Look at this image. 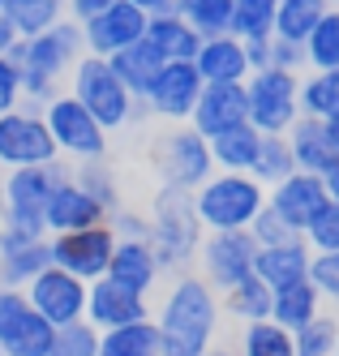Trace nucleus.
I'll return each mask as SVG.
<instances>
[{
    "instance_id": "nucleus-27",
    "label": "nucleus",
    "mask_w": 339,
    "mask_h": 356,
    "mask_svg": "<svg viewBox=\"0 0 339 356\" xmlns=\"http://www.w3.org/2000/svg\"><path fill=\"white\" fill-rule=\"evenodd\" d=\"M146 39L159 47L164 60H194V56H198V43H202V35H198L176 9L150 13V17H146Z\"/></svg>"
},
{
    "instance_id": "nucleus-30",
    "label": "nucleus",
    "mask_w": 339,
    "mask_h": 356,
    "mask_svg": "<svg viewBox=\"0 0 339 356\" xmlns=\"http://www.w3.org/2000/svg\"><path fill=\"white\" fill-rule=\"evenodd\" d=\"M258 146H262V134H258L249 120H241V124H232V129L211 138V159L223 172H249L253 159H258Z\"/></svg>"
},
{
    "instance_id": "nucleus-52",
    "label": "nucleus",
    "mask_w": 339,
    "mask_h": 356,
    "mask_svg": "<svg viewBox=\"0 0 339 356\" xmlns=\"http://www.w3.org/2000/svg\"><path fill=\"white\" fill-rule=\"evenodd\" d=\"M17 39H22V35H17V26H13L5 13H0V56H9V47H13Z\"/></svg>"
},
{
    "instance_id": "nucleus-55",
    "label": "nucleus",
    "mask_w": 339,
    "mask_h": 356,
    "mask_svg": "<svg viewBox=\"0 0 339 356\" xmlns=\"http://www.w3.org/2000/svg\"><path fill=\"white\" fill-rule=\"evenodd\" d=\"M326 134H331V142H335V150H339V112L326 116Z\"/></svg>"
},
{
    "instance_id": "nucleus-18",
    "label": "nucleus",
    "mask_w": 339,
    "mask_h": 356,
    "mask_svg": "<svg viewBox=\"0 0 339 356\" xmlns=\"http://www.w3.org/2000/svg\"><path fill=\"white\" fill-rule=\"evenodd\" d=\"M249 120V95H245V82H206L198 104L189 112V124L202 134V138H215L232 124Z\"/></svg>"
},
{
    "instance_id": "nucleus-26",
    "label": "nucleus",
    "mask_w": 339,
    "mask_h": 356,
    "mask_svg": "<svg viewBox=\"0 0 339 356\" xmlns=\"http://www.w3.org/2000/svg\"><path fill=\"white\" fill-rule=\"evenodd\" d=\"M108 65L116 69V78L129 86V95H134V99H146V90H150V82H155V73L164 69V56H159V47H155V43L142 35L138 43H129V47H120V52H112Z\"/></svg>"
},
{
    "instance_id": "nucleus-23",
    "label": "nucleus",
    "mask_w": 339,
    "mask_h": 356,
    "mask_svg": "<svg viewBox=\"0 0 339 356\" xmlns=\"http://www.w3.org/2000/svg\"><path fill=\"white\" fill-rule=\"evenodd\" d=\"M309 262H314V249L305 245V236H292L279 245H258L253 275H262L271 288H288V284L309 279Z\"/></svg>"
},
{
    "instance_id": "nucleus-1",
    "label": "nucleus",
    "mask_w": 339,
    "mask_h": 356,
    "mask_svg": "<svg viewBox=\"0 0 339 356\" xmlns=\"http://www.w3.org/2000/svg\"><path fill=\"white\" fill-rule=\"evenodd\" d=\"M155 322H159V343H164L159 356H206L215 348L219 330V292L202 275L180 270Z\"/></svg>"
},
{
    "instance_id": "nucleus-34",
    "label": "nucleus",
    "mask_w": 339,
    "mask_h": 356,
    "mask_svg": "<svg viewBox=\"0 0 339 356\" xmlns=\"http://www.w3.org/2000/svg\"><path fill=\"white\" fill-rule=\"evenodd\" d=\"M339 112V69H309L301 78V116H335Z\"/></svg>"
},
{
    "instance_id": "nucleus-28",
    "label": "nucleus",
    "mask_w": 339,
    "mask_h": 356,
    "mask_svg": "<svg viewBox=\"0 0 339 356\" xmlns=\"http://www.w3.org/2000/svg\"><path fill=\"white\" fill-rule=\"evenodd\" d=\"M159 322L150 318H138V322H125V326H112L99 335V356H159Z\"/></svg>"
},
{
    "instance_id": "nucleus-2",
    "label": "nucleus",
    "mask_w": 339,
    "mask_h": 356,
    "mask_svg": "<svg viewBox=\"0 0 339 356\" xmlns=\"http://www.w3.org/2000/svg\"><path fill=\"white\" fill-rule=\"evenodd\" d=\"M86 56V43H82V22L61 17L56 26H47L39 35H26L9 47V60L22 73V104H35L43 108L52 95L65 90L69 69Z\"/></svg>"
},
{
    "instance_id": "nucleus-37",
    "label": "nucleus",
    "mask_w": 339,
    "mask_h": 356,
    "mask_svg": "<svg viewBox=\"0 0 339 356\" xmlns=\"http://www.w3.org/2000/svg\"><path fill=\"white\" fill-rule=\"evenodd\" d=\"M279 0H232V35L237 39H271Z\"/></svg>"
},
{
    "instance_id": "nucleus-14",
    "label": "nucleus",
    "mask_w": 339,
    "mask_h": 356,
    "mask_svg": "<svg viewBox=\"0 0 339 356\" xmlns=\"http://www.w3.org/2000/svg\"><path fill=\"white\" fill-rule=\"evenodd\" d=\"M202 73L194 60H164V69L155 73V82L146 90V112L150 116H159L168 124H180V120H189L194 104H198V95H202Z\"/></svg>"
},
{
    "instance_id": "nucleus-47",
    "label": "nucleus",
    "mask_w": 339,
    "mask_h": 356,
    "mask_svg": "<svg viewBox=\"0 0 339 356\" xmlns=\"http://www.w3.org/2000/svg\"><path fill=\"white\" fill-rule=\"evenodd\" d=\"M267 65H275V69H292V73H305L309 65H305V43H297V39H283V35H271V60Z\"/></svg>"
},
{
    "instance_id": "nucleus-3",
    "label": "nucleus",
    "mask_w": 339,
    "mask_h": 356,
    "mask_svg": "<svg viewBox=\"0 0 339 356\" xmlns=\"http://www.w3.org/2000/svg\"><path fill=\"white\" fill-rule=\"evenodd\" d=\"M150 249L159 258L164 270H189L198 262V249H202V236L206 227L198 219V207H194V189H172V185H159V193L150 197Z\"/></svg>"
},
{
    "instance_id": "nucleus-4",
    "label": "nucleus",
    "mask_w": 339,
    "mask_h": 356,
    "mask_svg": "<svg viewBox=\"0 0 339 356\" xmlns=\"http://www.w3.org/2000/svg\"><path fill=\"white\" fill-rule=\"evenodd\" d=\"M65 90H69L108 134L129 129V124H138L142 116H150L142 99H134V95H129V86L116 78V69L108 65V56H90V52H86L82 60L69 69V86H65Z\"/></svg>"
},
{
    "instance_id": "nucleus-21",
    "label": "nucleus",
    "mask_w": 339,
    "mask_h": 356,
    "mask_svg": "<svg viewBox=\"0 0 339 356\" xmlns=\"http://www.w3.org/2000/svg\"><path fill=\"white\" fill-rule=\"evenodd\" d=\"M159 258H155V249L146 236H129V241H116L112 249V262H108V279H116V284H125L129 292H142L150 296V288L159 284Z\"/></svg>"
},
{
    "instance_id": "nucleus-45",
    "label": "nucleus",
    "mask_w": 339,
    "mask_h": 356,
    "mask_svg": "<svg viewBox=\"0 0 339 356\" xmlns=\"http://www.w3.org/2000/svg\"><path fill=\"white\" fill-rule=\"evenodd\" d=\"M249 232H253V241H258V245H279V241H292V236H301L297 227H292L288 219H283V215H279V211L271 207V202H267V207L253 215Z\"/></svg>"
},
{
    "instance_id": "nucleus-19",
    "label": "nucleus",
    "mask_w": 339,
    "mask_h": 356,
    "mask_svg": "<svg viewBox=\"0 0 339 356\" xmlns=\"http://www.w3.org/2000/svg\"><path fill=\"white\" fill-rule=\"evenodd\" d=\"M138 318H150V305L142 292H129L116 279H95L86 288V322H95L99 330H112V326H125V322H138Z\"/></svg>"
},
{
    "instance_id": "nucleus-5",
    "label": "nucleus",
    "mask_w": 339,
    "mask_h": 356,
    "mask_svg": "<svg viewBox=\"0 0 339 356\" xmlns=\"http://www.w3.org/2000/svg\"><path fill=\"white\" fill-rule=\"evenodd\" d=\"M194 207L206 232H223V227H249L253 215L267 207V185L253 172H223L215 168L206 181L194 189Z\"/></svg>"
},
{
    "instance_id": "nucleus-10",
    "label": "nucleus",
    "mask_w": 339,
    "mask_h": 356,
    "mask_svg": "<svg viewBox=\"0 0 339 356\" xmlns=\"http://www.w3.org/2000/svg\"><path fill=\"white\" fill-rule=\"evenodd\" d=\"M56 142L47 134L43 108L35 104H17L9 112H0V168H35V163H52Z\"/></svg>"
},
{
    "instance_id": "nucleus-32",
    "label": "nucleus",
    "mask_w": 339,
    "mask_h": 356,
    "mask_svg": "<svg viewBox=\"0 0 339 356\" xmlns=\"http://www.w3.org/2000/svg\"><path fill=\"white\" fill-rule=\"evenodd\" d=\"M241 356H297V335L288 326H279L275 318L245 322L241 330Z\"/></svg>"
},
{
    "instance_id": "nucleus-6",
    "label": "nucleus",
    "mask_w": 339,
    "mask_h": 356,
    "mask_svg": "<svg viewBox=\"0 0 339 356\" xmlns=\"http://www.w3.org/2000/svg\"><path fill=\"white\" fill-rule=\"evenodd\" d=\"M150 168L159 176V185H172V189H198L206 176L215 172V159H211V138H202L189 120L172 124L155 138L150 146Z\"/></svg>"
},
{
    "instance_id": "nucleus-43",
    "label": "nucleus",
    "mask_w": 339,
    "mask_h": 356,
    "mask_svg": "<svg viewBox=\"0 0 339 356\" xmlns=\"http://www.w3.org/2000/svg\"><path fill=\"white\" fill-rule=\"evenodd\" d=\"M292 335H297V356H335V335H339V322L318 314L309 326L292 330Z\"/></svg>"
},
{
    "instance_id": "nucleus-9",
    "label": "nucleus",
    "mask_w": 339,
    "mask_h": 356,
    "mask_svg": "<svg viewBox=\"0 0 339 356\" xmlns=\"http://www.w3.org/2000/svg\"><path fill=\"white\" fill-rule=\"evenodd\" d=\"M43 120H47V134L52 142H56V155L77 163V159H99V155H108V129L77 104V99L69 90L61 95H52L47 104H43Z\"/></svg>"
},
{
    "instance_id": "nucleus-38",
    "label": "nucleus",
    "mask_w": 339,
    "mask_h": 356,
    "mask_svg": "<svg viewBox=\"0 0 339 356\" xmlns=\"http://www.w3.org/2000/svg\"><path fill=\"white\" fill-rule=\"evenodd\" d=\"M267 189L275 181H283L288 172H297V159H292V146H288V134H262V146H258V159L249 168Z\"/></svg>"
},
{
    "instance_id": "nucleus-13",
    "label": "nucleus",
    "mask_w": 339,
    "mask_h": 356,
    "mask_svg": "<svg viewBox=\"0 0 339 356\" xmlns=\"http://www.w3.org/2000/svg\"><path fill=\"white\" fill-rule=\"evenodd\" d=\"M86 279L69 275L65 266H43L31 284H26V300L39 318H47L52 326H65V322H77L86 318Z\"/></svg>"
},
{
    "instance_id": "nucleus-49",
    "label": "nucleus",
    "mask_w": 339,
    "mask_h": 356,
    "mask_svg": "<svg viewBox=\"0 0 339 356\" xmlns=\"http://www.w3.org/2000/svg\"><path fill=\"white\" fill-rule=\"evenodd\" d=\"M22 104V73L9 56H0V112H9Z\"/></svg>"
},
{
    "instance_id": "nucleus-16",
    "label": "nucleus",
    "mask_w": 339,
    "mask_h": 356,
    "mask_svg": "<svg viewBox=\"0 0 339 356\" xmlns=\"http://www.w3.org/2000/svg\"><path fill=\"white\" fill-rule=\"evenodd\" d=\"M43 266H52L47 232H26V227L0 223V284L26 288Z\"/></svg>"
},
{
    "instance_id": "nucleus-36",
    "label": "nucleus",
    "mask_w": 339,
    "mask_h": 356,
    "mask_svg": "<svg viewBox=\"0 0 339 356\" xmlns=\"http://www.w3.org/2000/svg\"><path fill=\"white\" fill-rule=\"evenodd\" d=\"M331 9V0H279L275 9V35L305 43V35L318 26V17Z\"/></svg>"
},
{
    "instance_id": "nucleus-31",
    "label": "nucleus",
    "mask_w": 339,
    "mask_h": 356,
    "mask_svg": "<svg viewBox=\"0 0 339 356\" xmlns=\"http://www.w3.org/2000/svg\"><path fill=\"white\" fill-rule=\"evenodd\" d=\"M69 176L77 185H82L86 193H95L103 207H108V215L116 211V207H125V189H120V176L112 172V163H108V155H99V159H77V163H69Z\"/></svg>"
},
{
    "instance_id": "nucleus-48",
    "label": "nucleus",
    "mask_w": 339,
    "mask_h": 356,
    "mask_svg": "<svg viewBox=\"0 0 339 356\" xmlns=\"http://www.w3.org/2000/svg\"><path fill=\"white\" fill-rule=\"evenodd\" d=\"M108 223H112V232H116L120 241H129V236H146V232H150L146 211H129V207H116V211L108 215Z\"/></svg>"
},
{
    "instance_id": "nucleus-39",
    "label": "nucleus",
    "mask_w": 339,
    "mask_h": 356,
    "mask_svg": "<svg viewBox=\"0 0 339 356\" xmlns=\"http://www.w3.org/2000/svg\"><path fill=\"white\" fill-rule=\"evenodd\" d=\"M176 13L185 17L202 39L232 31V0H176Z\"/></svg>"
},
{
    "instance_id": "nucleus-50",
    "label": "nucleus",
    "mask_w": 339,
    "mask_h": 356,
    "mask_svg": "<svg viewBox=\"0 0 339 356\" xmlns=\"http://www.w3.org/2000/svg\"><path fill=\"white\" fill-rule=\"evenodd\" d=\"M108 5H116V0H65V13H69L73 22H86V17L103 13Z\"/></svg>"
},
{
    "instance_id": "nucleus-44",
    "label": "nucleus",
    "mask_w": 339,
    "mask_h": 356,
    "mask_svg": "<svg viewBox=\"0 0 339 356\" xmlns=\"http://www.w3.org/2000/svg\"><path fill=\"white\" fill-rule=\"evenodd\" d=\"M31 314H35V309H31V300H26V288L0 284V343H5Z\"/></svg>"
},
{
    "instance_id": "nucleus-35",
    "label": "nucleus",
    "mask_w": 339,
    "mask_h": 356,
    "mask_svg": "<svg viewBox=\"0 0 339 356\" xmlns=\"http://www.w3.org/2000/svg\"><path fill=\"white\" fill-rule=\"evenodd\" d=\"M305 65L309 69H339V5H331L318 26L305 35Z\"/></svg>"
},
{
    "instance_id": "nucleus-58",
    "label": "nucleus",
    "mask_w": 339,
    "mask_h": 356,
    "mask_svg": "<svg viewBox=\"0 0 339 356\" xmlns=\"http://www.w3.org/2000/svg\"><path fill=\"white\" fill-rule=\"evenodd\" d=\"M331 5H339V0H331Z\"/></svg>"
},
{
    "instance_id": "nucleus-20",
    "label": "nucleus",
    "mask_w": 339,
    "mask_h": 356,
    "mask_svg": "<svg viewBox=\"0 0 339 356\" xmlns=\"http://www.w3.org/2000/svg\"><path fill=\"white\" fill-rule=\"evenodd\" d=\"M267 202L297 227V232H305V223L314 219V211L326 202V185H322V176L297 168V172H288L283 181H275L267 189Z\"/></svg>"
},
{
    "instance_id": "nucleus-33",
    "label": "nucleus",
    "mask_w": 339,
    "mask_h": 356,
    "mask_svg": "<svg viewBox=\"0 0 339 356\" xmlns=\"http://www.w3.org/2000/svg\"><path fill=\"white\" fill-rule=\"evenodd\" d=\"M0 13H5L13 26H17L22 39H26V35H39V31H47V26H56L61 17H69V13H65V0H5V5H0Z\"/></svg>"
},
{
    "instance_id": "nucleus-11",
    "label": "nucleus",
    "mask_w": 339,
    "mask_h": 356,
    "mask_svg": "<svg viewBox=\"0 0 339 356\" xmlns=\"http://www.w3.org/2000/svg\"><path fill=\"white\" fill-rule=\"evenodd\" d=\"M116 241H120V236L112 232L108 219H103V223H90V227H77V232H56V236H47L52 262L65 266V270L77 275V279H86V284H95V279L108 275V262H112Z\"/></svg>"
},
{
    "instance_id": "nucleus-12",
    "label": "nucleus",
    "mask_w": 339,
    "mask_h": 356,
    "mask_svg": "<svg viewBox=\"0 0 339 356\" xmlns=\"http://www.w3.org/2000/svg\"><path fill=\"white\" fill-rule=\"evenodd\" d=\"M258 258V241L249 227H223V232H206L202 249H198V275L211 284L215 292H223L228 284H237L241 275L253 270Z\"/></svg>"
},
{
    "instance_id": "nucleus-8",
    "label": "nucleus",
    "mask_w": 339,
    "mask_h": 356,
    "mask_svg": "<svg viewBox=\"0 0 339 356\" xmlns=\"http://www.w3.org/2000/svg\"><path fill=\"white\" fill-rule=\"evenodd\" d=\"M249 95V124L258 134H288L301 116V73L292 69H253L245 78Z\"/></svg>"
},
{
    "instance_id": "nucleus-46",
    "label": "nucleus",
    "mask_w": 339,
    "mask_h": 356,
    "mask_svg": "<svg viewBox=\"0 0 339 356\" xmlns=\"http://www.w3.org/2000/svg\"><path fill=\"white\" fill-rule=\"evenodd\" d=\"M309 279H314V288L322 292V300L339 305V249L335 253H314V262H309Z\"/></svg>"
},
{
    "instance_id": "nucleus-41",
    "label": "nucleus",
    "mask_w": 339,
    "mask_h": 356,
    "mask_svg": "<svg viewBox=\"0 0 339 356\" xmlns=\"http://www.w3.org/2000/svg\"><path fill=\"white\" fill-rule=\"evenodd\" d=\"M99 335L103 330L86 318L56 326V339H52V356H99Z\"/></svg>"
},
{
    "instance_id": "nucleus-22",
    "label": "nucleus",
    "mask_w": 339,
    "mask_h": 356,
    "mask_svg": "<svg viewBox=\"0 0 339 356\" xmlns=\"http://www.w3.org/2000/svg\"><path fill=\"white\" fill-rule=\"evenodd\" d=\"M202 82H245L253 65H249V52H245V39L237 35H211L198 43V56H194Z\"/></svg>"
},
{
    "instance_id": "nucleus-29",
    "label": "nucleus",
    "mask_w": 339,
    "mask_h": 356,
    "mask_svg": "<svg viewBox=\"0 0 339 356\" xmlns=\"http://www.w3.org/2000/svg\"><path fill=\"white\" fill-rule=\"evenodd\" d=\"M322 314V292L314 288V279H301V284H288V288H275V300H271V318L288 330H301Z\"/></svg>"
},
{
    "instance_id": "nucleus-42",
    "label": "nucleus",
    "mask_w": 339,
    "mask_h": 356,
    "mask_svg": "<svg viewBox=\"0 0 339 356\" xmlns=\"http://www.w3.org/2000/svg\"><path fill=\"white\" fill-rule=\"evenodd\" d=\"M305 245L314 249V253H335L339 249V202H322V207L314 211V219L305 223Z\"/></svg>"
},
{
    "instance_id": "nucleus-56",
    "label": "nucleus",
    "mask_w": 339,
    "mask_h": 356,
    "mask_svg": "<svg viewBox=\"0 0 339 356\" xmlns=\"http://www.w3.org/2000/svg\"><path fill=\"white\" fill-rule=\"evenodd\" d=\"M206 356H241V352H232V348H211Z\"/></svg>"
},
{
    "instance_id": "nucleus-25",
    "label": "nucleus",
    "mask_w": 339,
    "mask_h": 356,
    "mask_svg": "<svg viewBox=\"0 0 339 356\" xmlns=\"http://www.w3.org/2000/svg\"><path fill=\"white\" fill-rule=\"evenodd\" d=\"M271 300H275V288L267 284L262 275H241L237 284H228L219 292V314L237 318L241 326L245 322H258V318H271Z\"/></svg>"
},
{
    "instance_id": "nucleus-53",
    "label": "nucleus",
    "mask_w": 339,
    "mask_h": 356,
    "mask_svg": "<svg viewBox=\"0 0 339 356\" xmlns=\"http://www.w3.org/2000/svg\"><path fill=\"white\" fill-rule=\"evenodd\" d=\"M129 5H138L142 13H164V9H176V0H129Z\"/></svg>"
},
{
    "instance_id": "nucleus-15",
    "label": "nucleus",
    "mask_w": 339,
    "mask_h": 356,
    "mask_svg": "<svg viewBox=\"0 0 339 356\" xmlns=\"http://www.w3.org/2000/svg\"><path fill=\"white\" fill-rule=\"evenodd\" d=\"M146 17L138 5H129V0H116V5H108L103 13L86 17L82 22V43H86V52L90 56H112L120 52V47L129 43H138L146 35Z\"/></svg>"
},
{
    "instance_id": "nucleus-7",
    "label": "nucleus",
    "mask_w": 339,
    "mask_h": 356,
    "mask_svg": "<svg viewBox=\"0 0 339 356\" xmlns=\"http://www.w3.org/2000/svg\"><path fill=\"white\" fill-rule=\"evenodd\" d=\"M61 176H69V159H52L35 168H9L0 181V223L43 232V207Z\"/></svg>"
},
{
    "instance_id": "nucleus-40",
    "label": "nucleus",
    "mask_w": 339,
    "mask_h": 356,
    "mask_svg": "<svg viewBox=\"0 0 339 356\" xmlns=\"http://www.w3.org/2000/svg\"><path fill=\"white\" fill-rule=\"evenodd\" d=\"M52 339H56V326L39 314H31L5 343H0V356H52Z\"/></svg>"
},
{
    "instance_id": "nucleus-57",
    "label": "nucleus",
    "mask_w": 339,
    "mask_h": 356,
    "mask_svg": "<svg viewBox=\"0 0 339 356\" xmlns=\"http://www.w3.org/2000/svg\"><path fill=\"white\" fill-rule=\"evenodd\" d=\"M335 356H339V335H335Z\"/></svg>"
},
{
    "instance_id": "nucleus-17",
    "label": "nucleus",
    "mask_w": 339,
    "mask_h": 356,
    "mask_svg": "<svg viewBox=\"0 0 339 356\" xmlns=\"http://www.w3.org/2000/svg\"><path fill=\"white\" fill-rule=\"evenodd\" d=\"M108 219V207L86 193L73 176H61L56 189L47 193V207H43V232L56 236V232H77V227H90Z\"/></svg>"
},
{
    "instance_id": "nucleus-24",
    "label": "nucleus",
    "mask_w": 339,
    "mask_h": 356,
    "mask_svg": "<svg viewBox=\"0 0 339 356\" xmlns=\"http://www.w3.org/2000/svg\"><path fill=\"white\" fill-rule=\"evenodd\" d=\"M288 146H292V159L301 172L326 176L339 163V150L326 134V120H318V116H297L292 129H288Z\"/></svg>"
},
{
    "instance_id": "nucleus-59",
    "label": "nucleus",
    "mask_w": 339,
    "mask_h": 356,
    "mask_svg": "<svg viewBox=\"0 0 339 356\" xmlns=\"http://www.w3.org/2000/svg\"><path fill=\"white\" fill-rule=\"evenodd\" d=\"M0 5H5V0H0Z\"/></svg>"
},
{
    "instance_id": "nucleus-51",
    "label": "nucleus",
    "mask_w": 339,
    "mask_h": 356,
    "mask_svg": "<svg viewBox=\"0 0 339 356\" xmlns=\"http://www.w3.org/2000/svg\"><path fill=\"white\" fill-rule=\"evenodd\" d=\"M245 52H249V65L253 69H267V60H271V39H245Z\"/></svg>"
},
{
    "instance_id": "nucleus-54",
    "label": "nucleus",
    "mask_w": 339,
    "mask_h": 356,
    "mask_svg": "<svg viewBox=\"0 0 339 356\" xmlns=\"http://www.w3.org/2000/svg\"><path fill=\"white\" fill-rule=\"evenodd\" d=\"M322 185H326V197H331V202H339V163L322 176Z\"/></svg>"
}]
</instances>
